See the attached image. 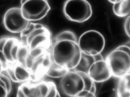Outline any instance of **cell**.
I'll return each mask as SVG.
<instances>
[{
  "label": "cell",
  "instance_id": "1",
  "mask_svg": "<svg viewBox=\"0 0 130 97\" xmlns=\"http://www.w3.org/2000/svg\"><path fill=\"white\" fill-rule=\"evenodd\" d=\"M82 54L78 42L62 40L52 43L51 56L53 62L59 65L75 68L80 61Z\"/></svg>",
  "mask_w": 130,
  "mask_h": 97
},
{
  "label": "cell",
  "instance_id": "2",
  "mask_svg": "<svg viewBox=\"0 0 130 97\" xmlns=\"http://www.w3.org/2000/svg\"><path fill=\"white\" fill-rule=\"evenodd\" d=\"M62 11L67 19L79 23L88 20L93 13L91 6L87 0H66Z\"/></svg>",
  "mask_w": 130,
  "mask_h": 97
},
{
  "label": "cell",
  "instance_id": "3",
  "mask_svg": "<svg viewBox=\"0 0 130 97\" xmlns=\"http://www.w3.org/2000/svg\"><path fill=\"white\" fill-rule=\"evenodd\" d=\"M78 43L82 52L94 56L101 53L105 45V40L100 32L94 30L87 31L79 36Z\"/></svg>",
  "mask_w": 130,
  "mask_h": 97
},
{
  "label": "cell",
  "instance_id": "4",
  "mask_svg": "<svg viewBox=\"0 0 130 97\" xmlns=\"http://www.w3.org/2000/svg\"><path fill=\"white\" fill-rule=\"evenodd\" d=\"M105 60L112 76L119 78L130 73V54L115 48L107 55Z\"/></svg>",
  "mask_w": 130,
  "mask_h": 97
},
{
  "label": "cell",
  "instance_id": "5",
  "mask_svg": "<svg viewBox=\"0 0 130 97\" xmlns=\"http://www.w3.org/2000/svg\"><path fill=\"white\" fill-rule=\"evenodd\" d=\"M20 7L23 17L30 22L42 19L51 10L46 0H27L21 4Z\"/></svg>",
  "mask_w": 130,
  "mask_h": 97
},
{
  "label": "cell",
  "instance_id": "6",
  "mask_svg": "<svg viewBox=\"0 0 130 97\" xmlns=\"http://www.w3.org/2000/svg\"><path fill=\"white\" fill-rule=\"evenodd\" d=\"M52 34L50 30L44 25L35 23L34 29L26 37V44L29 50L37 47L46 49L52 46Z\"/></svg>",
  "mask_w": 130,
  "mask_h": 97
},
{
  "label": "cell",
  "instance_id": "7",
  "mask_svg": "<svg viewBox=\"0 0 130 97\" xmlns=\"http://www.w3.org/2000/svg\"><path fill=\"white\" fill-rule=\"evenodd\" d=\"M30 22L23 17L20 8L18 7L8 9L5 12L3 18L5 29L14 33H21L27 28Z\"/></svg>",
  "mask_w": 130,
  "mask_h": 97
},
{
  "label": "cell",
  "instance_id": "8",
  "mask_svg": "<svg viewBox=\"0 0 130 97\" xmlns=\"http://www.w3.org/2000/svg\"><path fill=\"white\" fill-rule=\"evenodd\" d=\"M59 85L62 93L70 97H77L84 90L85 86L82 77L74 70L69 71L61 78Z\"/></svg>",
  "mask_w": 130,
  "mask_h": 97
},
{
  "label": "cell",
  "instance_id": "9",
  "mask_svg": "<svg viewBox=\"0 0 130 97\" xmlns=\"http://www.w3.org/2000/svg\"><path fill=\"white\" fill-rule=\"evenodd\" d=\"M87 74L95 82L107 81L112 76L110 68L105 60L95 61L90 67Z\"/></svg>",
  "mask_w": 130,
  "mask_h": 97
},
{
  "label": "cell",
  "instance_id": "10",
  "mask_svg": "<svg viewBox=\"0 0 130 97\" xmlns=\"http://www.w3.org/2000/svg\"><path fill=\"white\" fill-rule=\"evenodd\" d=\"M116 94L118 97H130V73L119 78Z\"/></svg>",
  "mask_w": 130,
  "mask_h": 97
},
{
  "label": "cell",
  "instance_id": "11",
  "mask_svg": "<svg viewBox=\"0 0 130 97\" xmlns=\"http://www.w3.org/2000/svg\"><path fill=\"white\" fill-rule=\"evenodd\" d=\"M112 9L114 14L121 18L127 17L130 13V0H121L113 4Z\"/></svg>",
  "mask_w": 130,
  "mask_h": 97
},
{
  "label": "cell",
  "instance_id": "12",
  "mask_svg": "<svg viewBox=\"0 0 130 97\" xmlns=\"http://www.w3.org/2000/svg\"><path fill=\"white\" fill-rule=\"evenodd\" d=\"M95 61L93 56L87 55L82 52L80 61L73 70L88 73L89 69L92 63Z\"/></svg>",
  "mask_w": 130,
  "mask_h": 97
},
{
  "label": "cell",
  "instance_id": "13",
  "mask_svg": "<svg viewBox=\"0 0 130 97\" xmlns=\"http://www.w3.org/2000/svg\"><path fill=\"white\" fill-rule=\"evenodd\" d=\"M69 71L67 67L58 65L53 62L51 67L46 72V74L51 78H61Z\"/></svg>",
  "mask_w": 130,
  "mask_h": 97
},
{
  "label": "cell",
  "instance_id": "14",
  "mask_svg": "<svg viewBox=\"0 0 130 97\" xmlns=\"http://www.w3.org/2000/svg\"><path fill=\"white\" fill-rule=\"evenodd\" d=\"M14 67L16 77L19 82H25L30 79L31 72L25 67L18 63Z\"/></svg>",
  "mask_w": 130,
  "mask_h": 97
},
{
  "label": "cell",
  "instance_id": "15",
  "mask_svg": "<svg viewBox=\"0 0 130 97\" xmlns=\"http://www.w3.org/2000/svg\"><path fill=\"white\" fill-rule=\"evenodd\" d=\"M52 40L53 43L62 40H70L78 42V39L76 34L74 32L70 30H66L58 33L54 37Z\"/></svg>",
  "mask_w": 130,
  "mask_h": 97
},
{
  "label": "cell",
  "instance_id": "16",
  "mask_svg": "<svg viewBox=\"0 0 130 97\" xmlns=\"http://www.w3.org/2000/svg\"><path fill=\"white\" fill-rule=\"evenodd\" d=\"M18 38L16 36H9L3 48L2 51L9 63L14 62L11 55V51L13 44Z\"/></svg>",
  "mask_w": 130,
  "mask_h": 97
},
{
  "label": "cell",
  "instance_id": "17",
  "mask_svg": "<svg viewBox=\"0 0 130 97\" xmlns=\"http://www.w3.org/2000/svg\"><path fill=\"white\" fill-rule=\"evenodd\" d=\"M29 50L26 44L22 43L17 54V62L18 63L24 66L25 59L29 54Z\"/></svg>",
  "mask_w": 130,
  "mask_h": 97
},
{
  "label": "cell",
  "instance_id": "18",
  "mask_svg": "<svg viewBox=\"0 0 130 97\" xmlns=\"http://www.w3.org/2000/svg\"><path fill=\"white\" fill-rule=\"evenodd\" d=\"M76 71L82 76L84 79L85 85L84 90L91 92L92 89L96 85L95 82L91 79L87 73L80 71Z\"/></svg>",
  "mask_w": 130,
  "mask_h": 97
},
{
  "label": "cell",
  "instance_id": "19",
  "mask_svg": "<svg viewBox=\"0 0 130 97\" xmlns=\"http://www.w3.org/2000/svg\"><path fill=\"white\" fill-rule=\"evenodd\" d=\"M0 78L3 81L5 84L8 95H9L13 90V82L6 72L3 73L2 72L0 74Z\"/></svg>",
  "mask_w": 130,
  "mask_h": 97
},
{
  "label": "cell",
  "instance_id": "20",
  "mask_svg": "<svg viewBox=\"0 0 130 97\" xmlns=\"http://www.w3.org/2000/svg\"><path fill=\"white\" fill-rule=\"evenodd\" d=\"M53 63L50 54L46 53L43 56L41 64V68L46 71L51 67Z\"/></svg>",
  "mask_w": 130,
  "mask_h": 97
},
{
  "label": "cell",
  "instance_id": "21",
  "mask_svg": "<svg viewBox=\"0 0 130 97\" xmlns=\"http://www.w3.org/2000/svg\"><path fill=\"white\" fill-rule=\"evenodd\" d=\"M46 49L42 47H37L30 50L29 55L35 59L43 55Z\"/></svg>",
  "mask_w": 130,
  "mask_h": 97
},
{
  "label": "cell",
  "instance_id": "22",
  "mask_svg": "<svg viewBox=\"0 0 130 97\" xmlns=\"http://www.w3.org/2000/svg\"><path fill=\"white\" fill-rule=\"evenodd\" d=\"M22 43L20 38H19L12 47L11 51V55L14 62H17V55L18 50Z\"/></svg>",
  "mask_w": 130,
  "mask_h": 97
},
{
  "label": "cell",
  "instance_id": "23",
  "mask_svg": "<svg viewBox=\"0 0 130 97\" xmlns=\"http://www.w3.org/2000/svg\"><path fill=\"white\" fill-rule=\"evenodd\" d=\"M43 56L35 59L32 67L30 70L31 73L36 75L41 67Z\"/></svg>",
  "mask_w": 130,
  "mask_h": 97
},
{
  "label": "cell",
  "instance_id": "24",
  "mask_svg": "<svg viewBox=\"0 0 130 97\" xmlns=\"http://www.w3.org/2000/svg\"><path fill=\"white\" fill-rule=\"evenodd\" d=\"M38 84L40 91L41 97H46L49 88L48 82L42 81Z\"/></svg>",
  "mask_w": 130,
  "mask_h": 97
},
{
  "label": "cell",
  "instance_id": "25",
  "mask_svg": "<svg viewBox=\"0 0 130 97\" xmlns=\"http://www.w3.org/2000/svg\"><path fill=\"white\" fill-rule=\"evenodd\" d=\"M49 85V90L46 96L48 97H55L58 92L56 86L55 84L53 82H48Z\"/></svg>",
  "mask_w": 130,
  "mask_h": 97
},
{
  "label": "cell",
  "instance_id": "26",
  "mask_svg": "<svg viewBox=\"0 0 130 97\" xmlns=\"http://www.w3.org/2000/svg\"><path fill=\"white\" fill-rule=\"evenodd\" d=\"M6 70V73L13 82H19L16 77L14 67L8 66Z\"/></svg>",
  "mask_w": 130,
  "mask_h": 97
},
{
  "label": "cell",
  "instance_id": "27",
  "mask_svg": "<svg viewBox=\"0 0 130 97\" xmlns=\"http://www.w3.org/2000/svg\"><path fill=\"white\" fill-rule=\"evenodd\" d=\"M26 97H31V85L24 83L20 85Z\"/></svg>",
  "mask_w": 130,
  "mask_h": 97
},
{
  "label": "cell",
  "instance_id": "28",
  "mask_svg": "<svg viewBox=\"0 0 130 97\" xmlns=\"http://www.w3.org/2000/svg\"><path fill=\"white\" fill-rule=\"evenodd\" d=\"M31 97H41L40 91L38 84L31 85Z\"/></svg>",
  "mask_w": 130,
  "mask_h": 97
},
{
  "label": "cell",
  "instance_id": "29",
  "mask_svg": "<svg viewBox=\"0 0 130 97\" xmlns=\"http://www.w3.org/2000/svg\"><path fill=\"white\" fill-rule=\"evenodd\" d=\"M35 60V59L29 54L25 59L24 66L30 71L32 67Z\"/></svg>",
  "mask_w": 130,
  "mask_h": 97
},
{
  "label": "cell",
  "instance_id": "30",
  "mask_svg": "<svg viewBox=\"0 0 130 97\" xmlns=\"http://www.w3.org/2000/svg\"><path fill=\"white\" fill-rule=\"evenodd\" d=\"M130 15L127 17L124 24V29L125 33L129 38L130 37Z\"/></svg>",
  "mask_w": 130,
  "mask_h": 97
},
{
  "label": "cell",
  "instance_id": "31",
  "mask_svg": "<svg viewBox=\"0 0 130 97\" xmlns=\"http://www.w3.org/2000/svg\"><path fill=\"white\" fill-rule=\"evenodd\" d=\"M0 62L3 68H6L9 62L3 52L0 51Z\"/></svg>",
  "mask_w": 130,
  "mask_h": 97
},
{
  "label": "cell",
  "instance_id": "32",
  "mask_svg": "<svg viewBox=\"0 0 130 97\" xmlns=\"http://www.w3.org/2000/svg\"><path fill=\"white\" fill-rule=\"evenodd\" d=\"M115 48L124 51L130 54V47L129 46H128L126 44H122L120 45Z\"/></svg>",
  "mask_w": 130,
  "mask_h": 97
},
{
  "label": "cell",
  "instance_id": "33",
  "mask_svg": "<svg viewBox=\"0 0 130 97\" xmlns=\"http://www.w3.org/2000/svg\"><path fill=\"white\" fill-rule=\"evenodd\" d=\"M9 36H5L0 37V51H3L6 42Z\"/></svg>",
  "mask_w": 130,
  "mask_h": 97
},
{
  "label": "cell",
  "instance_id": "34",
  "mask_svg": "<svg viewBox=\"0 0 130 97\" xmlns=\"http://www.w3.org/2000/svg\"><path fill=\"white\" fill-rule=\"evenodd\" d=\"M16 95V96L18 97H26L23 91L20 87V85L17 88Z\"/></svg>",
  "mask_w": 130,
  "mask_h": 97
},
{
  "label": "cell",
  "instance_id": "35",
  "mask_svg": "<svg viewBox=\"0 0 130 97\" xmlns=\"http://www.w3.org/2000/svg\"><path fill=\"white\" fill-rule=\"evenodd\" d=\"M7 95V93L6 90L0 86V97L6 96Z\"/></svg>",
  "mask_w": 130,
  "mask_h": 97
},
{
  "label": "cell",
  "instance_id": "36",
  "mask_svg": "<svg viewBox=\"0 0 130 97\" xmlns=\"http://www.w3.org/2000/svg\"><path fill=\"white\" fill-rule=\"evenodd\" d=\"M95 61L104 60V58L101 53L94 56Z\"/></svg>",
  "mask_w": 130,
  "mask_h": 97
},
{
  "label": "cell",
  "instance_id": "37",
  "mask_svg": "<svg viewBox=\"0 0 130 97\" xmlns=\"http://www.w3.org/2000/svg\"><path fill=\"white\" fill-rule=\"evenodd\" d=\"M0 86L4 88L6 90L5 84L3 81L0 78Z\"/></svg>",
  "mask_w": 130,
  "mask_h": 97
},
{
  "label": "cell",
  "instance_id": "38",
  "mask_svg": "<svg viewBox=\"0 0 130 97\" xmlns=\"http://www.w3.org/2000/svg\"><path fill=\"white\" fill-rule=\"evenodd\" d=\"M3 69V66L0 62V74L2 72Z\"/></svg>",
  "mask_w": 130,
  "mask_h": 97
},
{
  "label": "cell",
  "instance_id": "39",
  "mask_svg": "<svg viewBox=\"0 0 130 97\" xmlns=\"http://www.w3.org/2000/svg\"><path fill=\"white\" fill-rule=\"evenodd\" d=\"M27 0H20V4H21L23 3V2H24L26 1ZM47 1H48V0H46Z\"/></svg>",
  "mask_w": 130,
  "mask_h": 97
},
{
  "label": "cell",
  "instance_id": "40",
  "mask_svg": "<svg viewBox=\"0 0 130 97\" xmlns=\"http://www.w3.org/2000/svg\"><path fill=\"white\" fill-rule=\"evenodd\" d=\"M121 0H116V3H117V2H119L120 1H121Z\"/></svg>",
  "mask_w": 130,
  "mask_h": 97
}]
</instances>
